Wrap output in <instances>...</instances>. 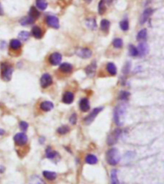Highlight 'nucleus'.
I'll use <instances>...</instances> for the list:
<instances>
[{
  "label": "nucleus",
  "instance_id": "obj_5",
  "mask_svg": "<svg viewBox=\"0 0 164 184\" xmlns=\"http://www.w3.org/2000/svg\"><path fill=\"white\" fill-rule=\"evenodd\" d=\"M121 134H122V131L120 130V129H117L113 132H112L111 134L107 136V145L112 146V145L116 144L117 141H118V139H119L120 135H121Z\"/></svg>",
  "mask_w": 164,
  "mask_h": 184
},
{
  "label": "nucleus",
  "instance_id": "obj_16",
  "mask_svg": "<svg viewBox=\"0 0 164 184\" xmlns=\"http://www.w3.org/2000/svg\"><path fill=\"white\" fill-rule=\"evenodd\" d=\"M39 108L43 111H50L54 108V104L50 101H44L39 105Z\"/></svg>",
  "mask_w": 164,
  "mask_h": 184
},
{
  "label": "nucleus",
  "instance_id": "obj_3",
  "mask_svg": "<svg viewBox=\"0 0 164 184\" xmlns=\"http://www.w3.org/2000/svg\"><path fill=\"white\" fill-rule=\"evenodd\" d=\"M14 72V68L12 65H10L8 62L1 63V78L5 82H9L12 79V75Z\"/></svg>",
  "mask_w": 164,
  "mask_h": 184
},
{
  "label": "nucleus",
  "instance_id": "obj_31",
  "mask_svg": "<svg viewBox=\"0 0 164 184\" xmlns=\"http://www.w3.org/2000/svg\"><path fill=\"white\" fill-rule=\"evenodd\" d=\"M69 131H70V128L68 126H62L57 130V132L61 135H64V134L68 133Z\"/></svg>",
  "mask_w": 164,
  "mask_h": 184
},
{
  "label": "nucleus",
  "instance_id": "obj_42",
  "mask_svg": "<svg viewBox=\"0 0 164 184\" xmlns=\"http://www.w3.org/2000/svg\"><path fill=\"white\" fill-rule=\"evenodd\" d=\"M4 15V12H3V8L1 6V2H0V16H3Z\"/></svg>",
  "mask_w": 164,
  "mask_h": 184
},
{
  "label": "nucleus",
  "instance_id": "obj_38",
  "mask_svg": "<svg viewBox=\"0 0 164 184\" xmlns=\"http://www.w3.org/2000/svg\"><path fill=\"white\" fill-rule=\"evenodd\" d=\"M28 126H29V125L25 121H21L19 123V128H20V130L22 131H26L28 130Z\"/></svg>",
  "mask_w": 164,
  "mask_h": 184
},
{
  "label": "nucleus",
  "instance_id": "obj_36",
  "mask_svg": "<svg viewBox=\"0 0 164 184\" xmlns=\"http://www.w3.org/2000/svg\"><path fill=\"white\" fill-rule=\"evenodd\" d=\"M130 92L129 91H121L119 94V99L122 101H127L130 98Z\"/></svg>",
  "mask_w": 164,
  "mask_h": 184
},
{
  "label": "nucleus",
  "instance_id": "obj_33",
  "mask_svg": "<svg viewBox=\"0 0 164 184\" xmlns=\"http://www.w3.org/2000/svg\"><path fill=\"white\" fill-rule=\"evenodd\" d=\"M106 10H107V5L105 4L104 0H100L99 5H98V12H99V14H100V15L105 14Z\"/></svg>",
  "mask_w": 164,
  "mask_h": 184
},
{
  "label": "nucleus",
  "instance_id": "obj_25",
  "mask_svg": "<svg viewBox=\"0 0 164 184\" xmlns=\"http://www.w3.org/2000/svg\"><path fill=\"white\" fill-rule=\"evenodd\" d=\"M40 16V13L39 12V10H37V8L35 7H31L30 9V12H29V16L32 17L34 20L38 19Z\"/></svg>",
  "mask_w": 164,
  "mask_h": 184
},
{
  "label": "nucleus",
  "instance_id": "obj_22",
  "mask_svg": "<svg viewBox=\"0 0 164 184\" xmlns=\"http://www.w3.org/2000/svg\"><path fill=\"white\" fill-rule=\"evenodd\" d=\"M42 175L43 177H44L47 180H55L57 178V174L56 172H50V171H44L42 172Z\"/></svg>",
  "mask_w": 164,
  "mask_h": 184
},
{
  "label": "nucleus",
  "instance_id": "obj_28",
  "mask_svg": "<svg viewBox=\"0 0 164 184\" xmlns=\"http://www.w3.org/2000/svg\"><path fill=\"white\" fill-rule=\"evenodd\" d=\"M111 184H120V181L117 177L116 170H112L111 172Z\"/></svg>",
  "mask_w": 164,
  "mask_h": 184
},
{
  "label": "nucleus",
  "instance_id": "obj_45",
  "mask_svg": "<svg viewBox=\"0 0 164 184\" xmlns=\"http://www.w3.org/2000/svg\"><path fill=\"white\" fill-rule=\"evenodd\" d=\"M35 184H45V183H44V182H43L42 180H40V179H39V180H38V182H36Z\"/></svg>",
  "mask_w": 164,
  "mask_h": 184
},
{
  "label": "nucleus",
  "instance_id": "obj_1",
  "mask_svg": "<svg viewBox=\"0 0 164 184\" xmlns=\"http://www.w3.org/2000/svg\"><path fill=\"white\" fill-rule=\"evenodd\" d=\"M126 113H127V104L126 103H121L119 104L118 106H116L114 109V122L117 126H121L124 124V120L126 117Z\"/></svg>",
  "mask_w": 164,
  "mask_h": 184
},
{
  "label": "nucleus",
  "instance_id": "obj_12",
  "mask_svg": "<svg viewBox=\"0 0 164 184\" xmlns=\"http://www.w3.org/2000/svg\"><path fill=\"white\" fill-rule=\"evenodd\" d=\"M96 68H97V63H96V62H91L89 65H87V66L84 68L85 74H86L87 76H89V77L92 78V77L94 76L95 72H96Z\"/></svg>",
  "mask_w": 164,
  "mask_h": 184
},
{
  "label": "nucleus",
  "instance_id": "obj_32",
  "mask_svg": "<svg viewBox=\"0 0 164 184\" xmlns=\"http://www.w3.org/2000/svg\"><path fill=\"white\" fill-rule=\"evenodd\" d=\"M137 39L138 40H145L147 39V30L146 29H142L138 32L137 34Z\"/></svg>",
  "mask_w": 164,
  "mask_h": 184
},
{
  "label": "nucleus",
  "instance_id": "obj_40",
  "mask_svg": "<svg viewBox=\"0 0 164 184\" xmlns=\"http://www.w3.org/2000/svg\"><path fill=\"white\" fill-rule=\"evenodd\" d=\"M69 123L71 125H76V123H77V114L76 113H73L70 118H69Z\"/></svg>",
  "mask_w": 164,
  "mask_h": 184
},
{
  "label": "nucleus",
  "instance_id": "obj_47",
  "mask_svg": "<svg viewBox=\"0 0 164 184\" xmlns=\"http://www.w3.org/2000/svg\"><path fill=\"white\" fill-rule=\"evenodd\" d=\"M84 1L86 2V3H90V2L92 1V0H84Z\"/></svg>",
  "mask_w": 164,
  "mask_h": 184
},
{
  "label": "nucleus",
  "instance_id": "obj_29",
  "mask_svg": "<svg viewBox=\"0 0 164 184\" xmlns=\"http://www.w3.org/2000/svg\"><path fill=\"white\" fill-rule=\"evenodd\" d=\"M34 21H35L34 19L28 16H25V17H23L22 19H21L20 23H21V25H22V26H27V25L32 24V23H34Z\"/></svg>",
  "mask_w": 164,
  "mask_h": 184
},
{
  "label": "nucleus",
  "instance_id": "obj_15",
  "mask_svg": "<svg viewBox=\"0 0 164 184\" xmlns=\"http://www.w3.org/2000/svg\"><path fill=\"white\" fill-rule=\"evenodd\" d=\"M74 100V94L73 92L71 91H66L64 92L63 95H62V103L64 104H67V105H69V104H71Z\"/></svg>",
  "mask_w": 164,
  "mask_h": 184
},
{
  "label": "nucleus",
  "instance_id": "obj_2",
  "mask_svg": "<svg viewBox=\"0 0 164 184\" xmlns=\"http://www.w3.org/2000/svg\"><path fill=\"white\" fill-rule=\"evenodd\" d=\"M120 160H121V155L117 149L112 148L107 152V161L109 165L115 166L120 162Z\"/></svg>",
  "mask_w": 164,
  "mask_h": 184
},
{
  "label": "nucleus",
  "instance_id": "obj_13",
  "mask_svg": "<svg viewBox=\"0 0 164 184\" xmlns=\"http://www.w3.org/2000/svg\"><path fill=\"white\" fill-rule=\"evenodd\" d=\"M79 106H80V108L83 112H87L89 110L90 108V105H89V101L87 98H83L81 101H80V104H79Z\"/></svg>",
  "mask_w": 164,
  "mask_h": 184
},
{
  "label": "nucleus",
  "instance_id": "obj_18",
  "mask_svg": "<svg viewBox=\"0 0 164 184\" xmlns=\"http://www.w3.org/2000/svg\"><path fill=\"white\" fill-rule=\"evenodd\" d=\"M106 70L111 76H115L117 73V68L113 62H108L106 66Z\"/></svg>",
  "mask_w": 164,
  "mask_h": 184
},
{
  "label": "nucleus",
  "instance_id": "obj_41",
  "mask_svg": "<svg viewBox=\"0 0 164 184\" xmlns=\"http://www.w3.org/2000/svg\"><path fill=\"white\" fill-rule=\"evenodd\" d=\"M114 0H104V2L107 6H109V5H112L113 3Z\"/></svg>",
  "mask_w": 164,
  "mask_h": 184
},
{
  "label": "nucleus",
  "instance_id": "obj_37",
  "mask_svg": "<svg viewBox=\"0 0 164 184\" xmlns=\"http://www.w3.org/2000/svg\"><path fill=\"white\" fill-rule=\"evenodd\" d=\"M120 28H121L123 31H128L129 30V21H128V19H123L121 22H120Z\"/></svg>",
  "mask_w": 164,
  "mask_h": 184
},
{
  "label": "nucleus",
  "instance_id": "obj_19",
  "mask_svg": "<svg viewBox=\"0 0 164 184\" xmlns=\"http://www.w3.org/2000/svg\"><path fill=\"white\" fill-rule=\"evenodd\" d=\"M32 36L34 38H36V39H39L43 36V31L39 26H34L32 28Z\"/></svg>",
  "mask_w": 164,
  "mask_h": 184
},
{
  "label": "nucleus",
  "instance_id": "obj_43",
  "mask_svg": "<svg viewBox=\"0 0 164 184\" xmlns=\"http://www.w3.org/2000/svg\"><path fill=\"white\" fill-rule=\"evenodd\" d=\"M39 143H41V144L44 143V137H40L39 138Z\"/></svg>",
  "mask_w": 164,
  "mask_h": 184
},
{
  "label": "nucleus",
  "instance_id": "obj_46",
  "mask_svg": "<svg viewBox=\"0 0 164 184\" xmlns=\"http://www.w3.org/2000/svg\"><path fill=\"white\" fill-rule=\"evenodd\" d=\"M4 170H5V168H4V167L0 166V172H4Z\"/></svg>",
  "mask_w": 164,
  "mask_h": 184
},
{
  "label": "nucleus",
  "instance_id": "obj_11",
  "mask_svg": "<svg viewBox=\"0 0 164 184\" xmlns=\"http://www.w3.org/2000/svg\"><path fill=\"white\" fill-rule=\"evenodd\" d=\"M137 50H138V56L143 57V56H145V55L148 54V52H149V46H148V44L145 41H141L138 44Z\"/></svg>",
  "mask_w": 164,
  "mask_h": 184
},
{
  "label": "nucleus",
  "instance_id": "obj_24",
  "mask_svg": "<svg viewBox=\"0 0 164 184\" xmlns=\"http://www.w3.org/2000/svg\"><path fill=\"white\" fill-rule=\"evenodd\" d=\"M36 5L39 11H44L47 9L48 3L46 0H36Z\"/></svg>",
  "mask_w": 164,
  "mask_h": 184
},
{
  "label": "nucleus",
  "instance_id": "obj_44",
  "mask_svg": "<svg viewBox=\"0 0 164 184\" xmlns=\"http://www.w3.org/2000/svg\"><path fill=\"white\" fill-rule=\"evenodd\" d=\"M4 134H5V131L2 130V129H0V136H1V135H4Z\"/></svg>",
  "mask_w": 164,
  "mask_h": 184
},
{
  "label": "nucleus",
  "instance_id": "obj_17",
  "mask_svg": "<svg viewBox=\"0 0 164 184\" xmlns=\"http://www.w3.org/2000/svg\"><path fill=\"white\" fill-rule=\"evenodd\" d=\"M153 14V9H146L144 12H143V14H142L141 16V18H140V23L141 24H144V23L149 19V17L152 16Z\"/></svg>",
  "mask_w": 164,
  "mask_h": 184
},
{
  "label": "nucleus",
  "instance_id": "obj_8",
  "mask_svg": "<svg viewBox=\"0 0 164 184\" xmlns=\"http://www.w3.org/2000/svg\"><path fill=\"white\" fill-rule=\"evenodd\" d=\"M76 55H77L78 57L82 58V59H89V58H91L92 56V51L89 49V48H78L77 50H76Z\"/></svg>",
  "mask_w": 164,
  "mask_h": 184
},
{
  "label": "nucleus",
  "instance_id": "obj_14",
  "mask_svg": "<svg viewBox=\"0 0 164 184\" xmlns=\"http://www.w3.org/2000/svg\"><path fill=\"white\" fill-rule=\"evenodd\" d=\"M60 71L63 74H70L73 71V66L68 62L62 63L60 66Z\"/></svg>",
  "mask_w": 164,
  "mask_h": 184
},
{
  "label": "nucleus",
  "instance_id": "obj_21",
  "mask_svg": "<svg viewBox=\"0 0 164 184\" xmlns=\"http://www.w3.org/2000/svg\"><path fill=\"white\" fill-rule=\"evenodd\" d=\"M10 48L14 50V51H17L21 48V41L19 39H14L11 40L10 42Z\"/></svg>",
  "mask_w": 164,
  "mask_h": 184
},
{
  "label": "nucleus",
  "instance_id": "obj_7",
  "mask_svg": "<svg viewBox=\"0 0 164 184\" xmlns=\"http://www.w3.org/2000/svg\"><path fill=\"white\" fill-rule=\"evenodd\" d=\"M53 83V79H52V76L49 75L48 73H45L43 74L40 78V86L42 88H47L49 87Z\"/></svg>",
  "mask_w": 164,
  "mask_h": 184
},
{
  "label": "nucleus",
  "instance_id": "obj_34",
  "mask_svg": "<svg viewBox=\"0 0 164 184\" xmlns=\"http://www.w3.org/2000/svg\"><path fill=\"white\" fill-rule=\"evenodd\" d=\"M129 53H130V56L134 57V58L138 56V50H137V48L135 47V46L132 45V44L129 46Z\"/></svg>",
  "mask_w": 164,
  "mask_h": 184
},
{
  "label": "nucleus",
  "instance_id": "obj_26",
  "mask_svg": "<svg viewBox=\"0 0 164 184\" xmlns=\"http://www.w3.org/2000/svg\"><path fill=\"white\" fill-rule=\"evenodd\" d=\"M45 155L48 159H55L58 155V153L56 151H53L51 147H48L45 151Z\"/></svg>",
  "mask_w": 164,
  "mask_h": 184
},
{
  "label": "nucleus",
  "instance_id": "obj_20",
  "mask_svg": "<svg viewBox=\"0 0 164 184\" xmlns=\"http://www.w3.org/2000/svg\"><path fill=\"white\" fill-rule=\"evenodd\" d=\"M84 161L86 164H89V165H94V164H97L98 163V158L96 155L94 154H86L85 158H84Z\"/></svg>",
  "mask_w": 164,
  "mask_h": 184
},
{
  "label": "nucleus",
  "instance_id": "obj_6",
  "mask_svg": "<svg viewBox=\"0 0 164 184\" xmlns=\"http://www.w3.org/2000/svg\"><path fill=\"white\" fill-rule=\"evenodd\" d=\"M14 141L16 146H24V145H26V143L28 141V137L25 133L19 132L14 136Z\"/></svg>",
  "mask_w": 164,
  "mask_h": 184
},
{
  "label": "nucleus",
  "instance_id": "obj_39",
  "mask_svg": "<svg viewBox=\"0 0 164 184\" xmlns=\"http://www.w3.org/2000/svg\"><path fill=\"white\" fill-rule=\"evenodd\" d=\"M123 74H129V72L130 71V62H126V64L124 65V67H123Z\"/></svg>",
  "mask_w": 164,
  "mask_h": 184
},
{
  "label": "nucleus",
  "instance_id": "obj_30",
  "mask_svg": "<svg viewBox=\"0 0 164 184\" xmlns=\"http://www.w3.org/2000/svg\"><path fill=\"white\" fill-rule=\"evenodd\" d=\"M30 38V34L26 31H22L18 34V39L22 41H27Z\"/></svg>",
  "mask_w": 164,
  "mask_h": 184
},
{
  "label": "nucleus",
  "instance_id": "obj_4",
  "mask_svg": "<svg viewBox=\"0 0 164 184\" xmlns=\"http://www.w3.org/2000/svg\"><path fill=\"white\" fill-rule=\"evenodd\" d=\"M104 109V108H102V107H100V108H94L87 116L84 118V125H86V126H89V125H90L93 121H94V119L96 118V116L98 114H99L102 110Z\"/></svg>",
  "mask_w": 164,
  "mask_h": 184
},
{
  "label": "nucleus",
  "instance_id": "obj_27",
  "mask_svg": "<svg viewBox=\"0 0 164 184\" xmlns=\"http://www.w3.org/2000/svg\"><path fill=\"white\" fill-rule=\"evenodd\" d=\"M101 30L105 33H107L109 30V27H111V22H109L107 19H103L101 21V24H100Z\"/></svg>",
  "mask_w": 164,
  "mask_h": 184
},
{
  "label": "nucleus",
  "instance_id": "obj_35",
  "mask_svg": "<svg viewBox=\"0 0 164 184\" xmlns=\"http://www.w3.org/2000/svg\"><path fill=\"white\" fill-rule=\"evenodd\" d=\"M112 45L117 49L122 48L123 47V40L121 39H114L112 41Z\"/></svg>",
  "mask_w": 164,
  "mask_h": 184
},
{
  "label": "nucleus",
  "instance_id": "obj_10",
  "mask_svg": "<svg viewBox=\"0 0 164 184\" xmlns=\"http://www.w3.org/2000/svg\"><path fill=\"white\" fill-rule=\"evenodd\" d=\"M62 54H60L58 52H55V53L50 55L49 62H50L51 65H59L62 62Z\"/></svg>",
  "mask_w": 164,
  "mask_h": 184
},
{
  "label": "nucleus",
  "instance_id": "obj_9",
  "mask_svg": "<svg viewBox=\"0 0 164 184\" xmlns=\"http://www.w3.org/2000/svg\"><path fill=\"white\" fill-rule=\"evenodd\" d=\"M46 24L54 29H59L60 28V21L59 18L55 16H48L46 17Z\"/></svg>",
  "mask_w": 164,
  "mask_h": 184
},
{
  "label": "nucleus",
  "instance_id": "obj_23",
  "mask_svg": "<svg viewBox=\"0 0 164 184\" xmlns=\"http://www.w3.org/2000/svg\"><path fill=\"white\" fill-rule=\"evenodd\" d=\"M85 26L89 28V30H95L97 28L95 18H87L85 20Z\"/></svg>",
  "mask_w": 164,
  "mask_h": 184
}]
</instances>
